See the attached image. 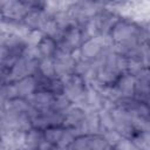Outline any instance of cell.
I'll list each match as a JSON object with an SVG mask.
<instances>
[{"label": "cell", "instance_id": "obj_1", "mask_svg": "<svg viewBox=\"0 0 150 150\" xmlns=\"http://www.w3.org/2000/svg\"><path fill=\"white\" fill-rule=\"evenodd\" d=\"M111 45H112V42H111L109 35L88 38L82 41V43L77 50L79 59L88 61V62H94L100 57V55L103 53V50L105 48L111 47Z\"/></svg>", "mask_w": 150, "mask_h": 150}, {"label": "cell", "instance_id": "obj_2", "mask_svg": "<svg viewBox=\"0 0 150 150\" xmlns=\"http://www.w3.org/2000/svg\"><path fill=\"white\" fill-rule=\"evenodd\" d=\"M62 82L64 84L63 95L66 97H68L73 104H77L81 101V98L83 97V95L87 90V87H88L84 79L82 76H79L73 73L71 75H69L68 77L62 80Z\"/></svg>", "mask_w": 150, "mask_h": 150}, {"label": "cell", "instance_id": "obj_3", "mask_svg": "<svg viewBox=\"0 0 150 150\" xmlns=\"http://www.w3.org/2000/svg\"><path fill=\"white\" fill-rule=\"evenodd\" d=\"M0 9L2 19L12 21H21L29 11L26 1H0Z\"/></svg>", "mask_w": 150, "mask_h": 150}, {"label": "cell", "instance_id": "obj_4", "mask_svg": "<svg viewBox=\"0 0 150 150\" xmlns=\"http://www.w3.org/2000/svg\"><path fill=\"white\" fill-rule=\"evenodd\" d=\"M86 117V110L77 104H71L64 112L62 118V127L64 129L77 128Z\"/></svg>", "mask_w": 150, "mask_h": 150}, {"label": "cell", "instance_id": "obj_5", "mask_svg": "<svg viewBox=\"0 0 150 150\" xmlns=\"http://www.w3.org/2000/svg\"><path fill=\"white\" fill-rule=\"evenodd\" d=\"M48 18H50V16H48L45 13L43 8H32L26 13V15L22 19V22L30 30L32 29H40L41 30L43 23L47 21Z\"/></svg>", "mask_w": 150, "mask_h": 150}, {"label": "cell", "instance_id": "obj_6", "mask_svg": "<svg viewBox=\"0 0 150 150\" xmlns=\"http://www.w3.org/2000/svg\"><path fill=\"white\" fill-rule=\"evenodd\" d=\"M54 96L49 91H35L30 97L27 98L28 103L38 111H46L52 108Z\"/></svg>", "mask_w": 150, "mask_h": 150}, {"label": "cell", "instance_id": "obj_7", "mask_svg": "<svg viewBox=\"0 0 150 150\" xmlns=\"http://www.w3.org/2000/svg\"><path fill=\"white\" fill-rule=\"evenodd\" d=\"M135 84H136L135 77L132 75L124 73L120 76V79L115 83V87L121 94L122 98H132L135 94Z\"/></svg>", "mask_w": 150, "mask_h": 150}, {"label": "cell", "instance_id": "obj_8", "mask_svg": "<svg viewBox=\"0 0 150 150\" xmlns=\"http://www.w3.org/2000/svg\"><path fill=\"white\" fill-rule=\"evenodd\" d=\"M13 83L16 88L19 97H21V98L27 100L28 97H30L36 91V80H35L34 75L26 76V77L16 81V82H13Z\"/></svg>", "mask_w": 150, "mask_h": 150}, {"label": "cell", "instance_id": "obj_9", "mask_svg": "<svg viewBox=\"0 0 150 150\" xmlns=\"http://www.w3.org/2000/svg\"><path fill=\"white\" fill-rule=\"evenodd\" d=\"M36 50L40 59H53L57 50V42L54 38L43 35V38L36 46Z\"/></svg>", "mask_w": 150, "mask_h": 150}, {"label": "cell", "instance_id": "obj_10", "mask_svg": "<svg viewBox=\"0 0 150 150\" xmlns=\"http://www.w3.org/2000/svg\"><path fill=\"white\" fill-rule=\"evenodd\" d=\"M42 141H43L42 130H39L36 128H30L29 130L26 131L25 135V148L29 150H36Z\"/></svg>", "mask_w": 150, "mask_h": 150}, {"label": "cell", "instance_id": "obj_11", "mask_svg": "<svg viewBox=\"0 0 150 150\" xmlns=\"http://www.w3.org/2000/svg\"><path fill=\"white\" fill-rule=\"evenodd\" d=\"M97 114H98V120H100L101 134L104 131L115 129V122H114V118H112V115L109 108H102L101 110L97 111Z\"/></svg>", "mask_w": 150, "mask_h": 150}, {"label": "cell", "instance_id": "obj_12", "mask_svg": "<svg viewBox=\"0 0 150 150\" xmlns=\"http://www.w3.org/2000/svg\"><path fill=\"white\" fill-rule=\"evenodd\" d=\"M130 139L136 150H150V131H138Z\"/></svg>", "mask_w": 150, "mask_h": 150}, {"label": "cell", "instance_id": "obj_13", "mask_svg": "<svg viewBox=\"0 0 150 150\" xmlns=\"http://www.w3.org/2000/svg\"><path fill=\"white\" fill-rule=\"evenodd\" d=\"M63 131H64V128L62 125H53V127H48L45 130H42V134H43V138L47 142H49L53 145H56Z\"/></svg>", "mask_w": 150, "mask_h": 150}, {"label": "cell", "instance_id": "obj_14", "mask_svg": "<svg viewBox=\"0 0 150 150\" xmlns=\"http://www.w3.org/2000/svg\"><path fill=\"white\" fill-rule=\"evenodd\" d=\"M38 74H40L41 76L47 77V79H53V77H55L54 60H53V59H40V60H39Z\"/></svg>", "mask_w": 150, "mask_h": 150}, {"label": "cell", "instance_id": "obj_15", "mask_svg": "<svg viewBox=\"0 0 150 150\" xmlns=\"http://www.w3.org/2000/svg\"><path fill=\"white\" fill-rule=\"evenodd\" d=\"M73 103L70 102V100L68 97H66L63 94H60V95H55L54 96V101H53V104H52V110L53 111H56V112H60V114H63Z\"/></svg>", "mask_w": 150, "mask_h": 150}, {"label": "cell", "instance_id": "obj_16", "mask_svg": "<svg viewBox=\"0 0 150 150\" xmlns=\"http://www.w3.org/2000/svg\"><path fill=\"white\" fill-rule=\"evenodd\" d=\"M89 145L90 150H110V146L101 134L89 135Z\"/></svg>", "mask_w": 150, "mask_h": 150}, {"label": "cell", "instance_id": "obj_17", "mask_svg": "<svg viewBox=\"0 0 150 150\" xmlns=\"http://www.w3.org/2000/svg\"><path fill=\"white\" fill-rule=\"evenodd\" d=\"M75 138H76V136L70 129H64V131H63V134H62V136H61V138L56 145L64 149V150H68L69 146L73 144Z\"/></svg>", "mask_w": 150, "mask_h": 150}, {"label": "cell", "instance_id": "obj_18", "mask_svg": "<svg viewBox=\"0 0 150 150\" xmlns=\"http://www.w3.org/2000/svg\"><path fill=\"white\" fill-rule=\"evenodd\" d=\"M68 150H90L89 145V135L86 136H77L73 144L69 146Z\"/></svg>", "mask_w": 150, "mask_h": 150}, {"label": "cell", "instance_id": "obj_19", "mask_svg": "<svg viewBox=\"0 0 150 150\" xmlns=\"http://www.w3.org/2000/svg\"><path fill=\"white\" fill-rule=\"evenodd\" d=\"M43 33L40 30V29H32L29 30V33L27 34L26 39H25V42L27 46H30V47H36L38 43L41 41V39L43 38Z\"/></svg>", "mask_w": 150, "mask_h": 150}, {"label": "cell", "instance_id": "obj_20", "mask_svg": "<svg viewBox=\"0 0 150 150\" xmlns=\"http://www.w3.org/2000/svg\"><path fill=\"white\" fill-rule=\"evenodd\" d=\"M103 137H104V139H105V142L108 143V145L110 146V148H112L121 138H122V136L114 129V130H108V131H104V132H102L101 134Z\"/></svg>", "mask_w": 150, "mask_h": 150}, {"label": "cell", "instance_id": "obj_21", "mask_svg": "<svg viewBox=\"0 0 150 150\" xmlns=\"http://www.w3.org/2000/svg\"><path fill=\"white\" fill-rule=\"evenodd\" d=\"M111 150H136V149H135V146H134L131 139L122 137V138L111 148Z\"/></svg>", "mask_w": 150, "mask_h": 150}, {"label": "cell", "instance_id": "obj_22", "mask_svg": "<svg viewBox=\"0 0 150 150\" xmlns=\"http://www.w3.org/2000/svg\"><path fill=\"white\" fill-rule=\"evenodd\" d=\"M53 144H50L49 142H47L45 138H43V141L40 143V145L38 146V149L36 150H52L53 149Z\"/></svg>", "mask_w": 150, "mask_h": 150}, {"label": "cell", "instance_id": "obj_23", "mask_svg": "<svg viewBox=\"0 0 150 150\" xmlns=\"http://www.w3.org/2000/svg\"><path fill=\"white\" fill-rule=\"evenodd\" d=\"M2 20V15H1V9H0V21Z\"/></svg>", "mask_w": 150, "mask_h": 150}]
</instances>
